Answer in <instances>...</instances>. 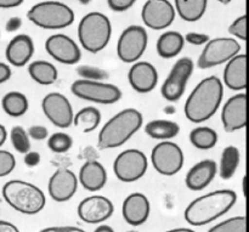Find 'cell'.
Instances as JSON below:
<instances>
[{
    "label": "cell",
    "instance_id": "cell-1",
    "mask_svg": "<svg viewBox=\"0 0 249 232\" xmlns=\"http://www.w3.org/2000/svg\"><path fill=\"white\" fill-rule=\"evenodd\" d=\"M224 96V85L215 75L202 79L195 87L185 102V117L195 124L211 119L220 107Z\"/></svg>",
    "mask_w": 249,
    "mask_h": 232
},
{
    "label": "cell",
    "instance_id": "cell-2",
    "mask_svg": "<svg viewBox=\"0 0 249 232\" xmlns=\"http://www.w3.org/2000/svg\"><path fill=\"white\" fill-rule=\"evenodd\" d=\"M237 201L232 190H218L198 197L185 209V220L192 226H203L228 213Z\"/></svg>",
    "mask_w": 249,
    "mask_h": 232
},
{
    "label": "cell",
    "instance_id": "cell-3",
    "mask_svg": "<svg viewBox=\"0 0 249 232\" xmlns=\"http://www.w3.org/2000/svg\"><path fill=\"white\" fill-rule=\"evenodd\" d=\"M143 117L135 108H125L105 123L97 136L100 150H111L123 146L142 126Z\"/></svg>",
    "mask_w": 249,
    "mask_h": 232
},
{
    "label": "cell",
    "instance_id": "cell-4",
    "mask_svg": "<svg viewBox=\"0 0 249 232\" xmlns=\"http://www.w3.org/2000/svg\"><path fill=\"white\" fill-rule=\"evenodd\" d=\"M2 198L16 212L26 215L40 213L46 204L44 192L36 185L23 180H10L2 186Z\"/></svg>",
    "mask_w": 249,
    "mask_h": 232
},
{
    "label": "cell",
    "instance_id": "cell-5",
    "mask_svg": "<svg viewBox=\"0 0 249 232\" xmlns=\"http://www.w3.org/2000/svg\"><path fill=\"white\" fill-rule=\"evenodd\" d=\"M111 36V21L102 12H89L78 24V39L88 53L97 54L104 50L108 45Z\"/></svg>",
    "mask_w": 249,
    "mask_h": 232
},
{
    "label": "cell",
    "instance_id": "cell-6",
    "mask_svg": "<svg viewBox=\"0 0 249 232\" xmlns=\"http://www.w3.org/2000/svg\"><path fill=\"white\" fill-rule=\"evenodd\" d=\"M27 18L43 29H63L74 22V12L65 2L48 0L33 5Z\"/></svg>",
    "mask_w": 249,
    "mask_h": 232
},
{
    "label": "cell",
    "instance_id": "cell-7",
    "mask_svg": "<svg viewBox=\"0 0 249 232\" xmlns=\"http://www.w3.org/2000/svg\"><path fill=\"white\" fill-rule=\"evenodd\" d=\"M71 91L78 99L100 105L116 104L122 99V90L117 85L96 80H74Z\"/></svg>",
    "mask_w": 249,
    "mask_h": 232
},
{
    "label": "cell",
    "instance_id": "cell-8",
    "mask_svg": "<svg viewBox=\"0 0 249 232\" xmlns=\"http://www.w3.org/2000/svg\"><path fill=\"white\" fill-rule=\"evenodd\" d=\"M148 44V36L142 26L131 24L122 32L117 43V55L124 63H135L142 57Z\"/></svg>",
    "mask_w": 249,
    "mask_h": 232
},
{
    "label": "cell",
    "instance_id": "cell-9",
    "mask_svg": "<svg viewBox=\"0 0 249 232\" xmlns=\"http://www.w3.org/2000/svg\"><path fill=\"white\" fill-rule=\"evenodd\" d=\"M148 160L145 153L136 148H128L119 153L113 162V172L122 182H135L146 174Z\"/></svg>",
    "mask_w": 249,
    "mask_h": 232
},
{
    "label": "cell",
    "instance_id": "cell-10",
    "mask_svg": "<svg viewBox=\"0 0 249 232\" xmlns=\"http://www.w3.org/2000/svg\"><path fill=\"white\" fill-rule=\"evenodd\" d=\"M241 45L233 38H214L211 39L204 46L199 55L197 66L201 70L216 67L219 65L229 62L232 57L238 55Z\"/></svg>",
    "mask_w": 249,
    "mask_h": 232
},
{
    "label": "cell",
    "instance_id": "cell-11",
    "mask_svg": "<svg viewBox=\"0 0 249 232\" xmlns=\"http://www.w3.org/2000/svg\"><path fill=\"white\" fill-rule=\"evenodd\" d=\"M151 162L156 172L164 177H173L182 169L185 157L178 143L160 141L151 152Z\"/></svg>",
    "mask_w": 249,
    "mask_h": 232
},
{
    "label": "cell",
    "instance_id": "cell-12",
    "mask_svg": "<svg viewBox=\"0 0 249 232\" xmlns=\"http://www.w3.org/2000/svg\"><path fill=\"white\" fill-rule=\"evenodd\" d=\"M195 70L194 61L190 57H182L175 62L173 68L170 70L169 74L165 78L160 94L167 101L175 102L182 97L186 90V85L189 83L190 77L192 75Z\"/></svg>",
    "mask_w": 249,
    "mask_h": 232
},
{
    "label": "cell",
    "instance_id": "cell-13",
    "mask_svg": "<svg viewBox=\"0 0 249 232\" xmlns=\"http://www.w3.org/2000/svg\"><path fill=\"white\" fill-rule=\"evenodd\" d=\"M177 11L169 0H146L141 10V18L147 28L162 31L175 21Z\"/></svg>",
    "mask_w": 249,
    "mask_h": 232
},
{
    "label": "cell",
    "instance_id": "cell-14",
    "mask_svg": "<svg viewBox=\"0 0 249 232\" xmlns=\"http://www.w3.org/2000/svg\"><path fill=\"white\" fill-rule=\"evenodd\" d=\"M41 109L46 118L57 128H70L73 124L74 112L72 105L61 92H50L45 95L41 101Z\"/></svg>",
    "mask_w": 249,
    "mask_h": 232
},
{
    "label": "cell",
    "instance_id": "cell-15",
    "mask_svg": "<svg viewBox=\"0 0 249 232\" xmlns=\"http://www.w3.org/2000/svg\"><path fill=\"white\" fill-rule=\"evenodd\" d=\"M45 50L53 60L62 65H75L82 57V51L78 44L71 36L62 33L49 36L45 41Z\"/></svg>",
    "mask_w": 249,
    "mask_h": 232
},
{
    "label": "cell",
    "instance_id": "cell-16",
    "mask_svg": "<svg viewBox=\"0 0 249 232\" xmlns=\"http://www.w3.org/2000/svg\"><path fill=\"white\" fill-rule=\"evenodd\" d=\"M114 212L113 203L107 197L89 196L78 206V216L87 224H101L112 216Z\"/></svg>",
    "mask_w": 249,
    "mask_h": 232
},
{
    "label": "cell",
    "instance_id": "cell-17",
    "mask_svg": "<svg viewBox=\"0 0 249 232\" xmlns=\"http://www.w3.org/2000/svg\"><path fill=\"white\" fill-rule=\"evenodd\" d=\"M221 122L226 133L241 130L247 125V96L236 94L225 102L221 111Z\"/></svg>",
    "mask_w": 249,
    "mask_h": 232
},
{
    "label": "cell",
    "instance_id": "cell-18",
    "mask_svg": "<svg viewBox=\"0 0 249 232\" xmlns=\"http://www.w3.org/2000/svg\"><path fill=\"white\" fill-rule=\"evenodd\" d=\"M78 190V178L72 170L60 168L51 175L49 180L48 191L55 202H67L72 198Z\"/></svg>",
    "mask_w": 249,
    "mask_h": 232
},
{
    "label": "cell",
    "instance_id": "cell-19",
    "mask_svg": "<svg viewBox=\"0 0 249 232\" xmlns=\"http://www.w3.org/2000/svg\"><path fill=\"white\" fill-rule=\"evenodd\" d=\"M130 87L139 94H148L158 84V72L152 63L138 61L133 63L128 72Z\"/></svg>",
    "mask_w": 249,
    "mask_h": 232
},
{
    "label": "cell",
    "instance_id": "cell-20",
    "mask_svg": "<svg viewBox=\"0 0 249 232\" xmlns=\"http://www.w3.org/2000/svg\"><path fill=\"white\" fill-rule=\"evenodd\" d=\"M151 206L147 197L140 192H134L129 195L122 206L123 218L129 225L140 226L147 221L150 216Z\"/></svg>",
    "mask_w": 249,
    "mask_h": 232
},
{
    "label": "cell",
    "instance_id": "cell-21",
    "mask_svg": "<svg viewBox=\"0 0 249 232\" xmlns=\"http://www.w3.org/2000/svg\"><path fill=\"white\" fill-rule=\"evenodd\" d=\"M216 172H218V165L215 161L203 160L190 168L185 178V184L191 191H202L213 181Z\"/></svg>",
    "mask_w": 249,
    "mask_h": 232
},
{
    "label": "cell",
    "instance_id": "cell-22",
    "mask_svg": "<svg viewBox=\"0 0 249 232\" xmlns=\"http://www.w3.org/2000/svg\"><path fill=\"white\" fill-rule=\"evenodd\" d=\"M34 54L33 39L27 34L14 36L7 44L5 56L7 62L14 67H23L31 61Z\"/></svg>",
    "mask_w": 249,
    "mask_h": 232
},
{
    "label": "cell",
    "instance_id": "cell-23",
    "mask_svg": "<svg viewBox=\"0 0 249 232\" xmlns=\"http://www.w3.org/2000/svg\"><path fill=\"white\" fill-rule=\"evenodd\" d=\"M224 83L226 87L235 91L247 88V55L238 54L226 62L224 70Z\"/></svg>",
    "mask_w": 249,
    "mask_h": 232
},
{
    "label": "cell",
    "instance_id": "cell-24",
    "mask_svg": "<svg viewBox=\"0 0 249 232\" xmlns=\"http://www.w3.org/2000/svg\"><path fill=\"white\" fill-rule=\"evenodd\" d=\"M78 181L87 191L97 192L106 185L107 172L97 161H88L80 168Z\"/></svg>",
    "mask_w": 249,
    "mask_h": 232
},
{
    "label": "cell",
    "instance_id": "cell-25",
    "mask_svg": "<svg viewBox=\"0 0 249 232\" xmlns=\"http://www.w3.org/2000/svg\"><path fill=\"white\" fill-rule=\"evenodd\" d=\"M185 45V38L177 31L164 32L157 40L158 55L162 58H174L182 51Z\"/></svg>",
    "mask_w": 249,
    "mask_h": 232
},
{
    "label": "cell",
    "instance_id": "cell-26",
    "mask_svg": "<svg viewBox=\"0 0 249 232\" xmlns=\"http://www.w3.org/2000/svg\"><path fill=\"white\" fill-rule=\"evenodd\" d=\"M145 133L156 140L169 141L180 133V125L169 119H153L145 125Z\"/></svg>",
    "mask_w": 249,
    "mask_h": 232
},
{
    "label": "cell",
    "instance_id": "cell-27",
    "mask_svg": "<svg viewBox=\"0 0 249 232\" xmlns=\"http://www.w3.org/2000/svg\"><path fill=\"white\" fill-rule=\"evenodd\" d=\"M28 73L32 79L40 85H53L58 78L55 66L44 60H36L29 63Z\"/></svg>",
    "mask_w": 249,
    "mask_h": 232
},
{
    "label": "cell",
    "instance_id": "cell-28",
    "mask_svg": "<svg viewBox=\"0 0 249 232\" xmlns=\"http://www.w3.org/2000/svg\"><path fill=\"white\" fill-rule=\"evenodd\" d=\"M175 11L186 22H196L206 14L208 0H174Z\"/></svg>",
    "mask_w": 249,
    "mask_h": 232
},
{
    "label": "cell",
    "instance_id": "cell-29",
    "mask_svg": "<svg viewBox=\"0 0 249 232\" xmlns=\"http://www.w3.org/2000/svg\"><path fill=\"white\" fill-rule=\"evenodd\" d=\"M1 107L7 116L12 117V118H18L27 113L29 102L26 95L22 92L10 91L2 97Z\"/></svg>",
    "mask_w": 249,
    "mask_h": 232
},
{
    "label": "cell",
    "instance_id": "cell-30",
    "mask_svg": "<svg viewBox=\"0 0 249 232\" xmlns=\"http://www.w3.org/2000/svg\"><path fill=\"white\" fill-rule=\"evenodd\" d=\"M100 123H101V112L92 106L84 107L73 117V124L84 134L94 131L100 125Z\"/></svg>",
    "mask_w": 249,
    "mask_h": 232
},
{
    "label": "cell",
    "instance_id": "cell-31",
    "mask_svg": "<svg viewBox=\"0 0 249 232\" xmlns=\"http://www.w3.org/2000/svg\"><path fill=\"white\" fill-rule=\"evenodd\" d=\"M240 150L236 146H228L224 148L219 165V174L224 180H229L233 177L240 165Z\"/></svg>",
    "mask_w": 249,
    "mask_h": 232
},
{
    "label": "cell",
    "instance_id": "cell-32",
    "mask_svg": "<svg viewBox=\"0 0 249 232\" xmlns=\"http://www.w3.org/2000/svg\"><path fill=\"white\" fill-rule=\"evenodd\" d=\"M190 143L198 150H211L218 143V134L209 126H196L190 133Z\"/></svg>",
    "mask_w": 249,
    "mask_h": 232
},
{
    "label": "cell",
    "instance_id": "cell-33",
    "mask_svg": "<svg viewBox=\"0 0 249 232\" xmlns=\"http://www.w3.org/2000/svg\"><path fill=\"white\" fill-rule=\"evenodd\" d=\"M10 141L15 150L21 155H26L27 152L31 151V138L23 126H12L11 131H10Z\"/></svg>",
    "mask_w": 249,
    "mask_h": 232
},
{
    "label": "cell",
    "instance_id": "cell-34",
    "mask_svg": "<svg viewBox=\"0 0 249 232\" xmlns=\"http://www.w3.org/2000/svg\"><path fill=\"white\" fill-rule=\"evenodd\" d=\"M208 232H247V219L246 216L230 218L214 225Z\"/></svg>",
    "mask_w": 249,
    "mask_h": 232
},
{
    "label": "cell",
    "instance_id": "cell-35",
    "mask_svg": "<svg viewBox=\"0 0 249 232\" xmlns=\"http://www.w3.org/2000/svg\"><path fill=\"white\" fill-rule=\"evenodd\" d=\"M72 136L66 133H55L48 138V147L53 153H66L72 148Z\"/></svg>",
    "mask_w": 249,
    "mask_h": 232
},
{
    "label": "cell",
    "instance_id": "cell-36",
    "mask_svg": "<svg viewBox=\"0 0 249 232\" xmlns=\"http://www.w3.org/2000/svg\"><path fill=\"white\" fill-rule=\"evenodd\" d=\"M77 74L79 75L82 79L87 80H96V82H102V80L108 78V73L105 70L99 67H94V66H87L83 65L77 68Z\"/></svg>",
    "mask_w": 249,
    "mask_h": 232
},
{
    "label": "cell",
    "instance_id": "cell-37",
    "mask_svg": "<svg viewBox=\"0 0 249 232\" xmlns=\"http://www.w3.org/2000/svg\"><path fill=\"white\" fill-rule=\"evenodd\" d=\"M16 167V158L11 152L6 150H0V178L7 177L14 172Z\"/></svg>",
    "mask_w": 249,
    "mask_h": 232
},
{
    "label": "cell",
    "instance_id": "cell-38",
    "mask_svg": "<svg viewBox=\"0 0 249 232\" xmlns=\"http://www.w3.org/2000/svg\"><path fill=\"white\" fill-rule=\"evenodd\" d=\"M229 33L243 41L247 40V16L242 15L237 17L229 27Z\"/></svg>",
    "mask_w": 249,
    "mask_h": 232
},
{
    "label": "cell",
    "instance_id": "cell-39",
    "mask_svg": "<svg viewBox=\"0 0 249 232\" xmlns=\"http://www.w3.org/2000/svg\"><path fill=\"white\" fill-rule=\"evenodd\" d=\"M184 38H185V41H187V43L196 46L206 45V44L211 40L208 34L197 33V32H190V33H187Z\"/></svg>",
    "mask_w": 249,
    "mask_h": 232
},
{
    "label": "cell",
    "instance_id": "cell-40",
    "mask_svg": "<svg viewBox=\"0 0 249 232\" xmlns=\"http://www.w3.org/2000/svg\"><path fill=\"white\" fill-rule=\"evenodd\" d=\"M136 0H107L109 9L116 12H124L130 9Z\"/></svg>",
    "mask_w": 249,
    "mask_h": 232
},
{
    "label": "cell",
    "instance_id": "cell-41",
    "mask_svg": "<svg viewBox=\"0 0 249 232\" xmlns=\"http://www.w3.org/2000/svg\"><path fill=\"white\" fill-rule=\"evenodd\" d=\"M27 133H28L29 138L33 139V140H36V141L45 140V139L49 136L48 129H46L45 126H43V125H32V126H29L28 130H27Z\"/></svg>",
    "mask_w": 249,
    "mask_h": 232
},
{
    "label": "cell",
    "instance_id": "cell-42",
    "mask_svg": "<svg viewBox=\"0 0 249 232\" xmlns=\"http://www.w3.org/2000/svg\"><path fill=\"white\" fill-rule=\"evenodd\" d=\"M23 162L28 168L36 167L40 163V155L38 152H34V151H29L24 155Z\"/></svg>",
    "mask_w": 249,
    "mask_h": 232
},
{
    "label": "cell",
    "instance_id": "cell-43",
    "mask_svg": "<svg viewBox=\"0 0 249 232\" xmlns=\"http://www.w3.org/2000/svg\"><path fill=\"white\" fill-rule=\"evenodd\" d=\"M39 232H87L75 226H51V228L41 229Z\"/></svg>",
    "mask_w": 249,
    "mask_h": 232
},
{
    "label": "cell",
    "instance_id": "cell-44",
    "mask_svg": "<svg viewBox=\"0 0 249 232\" xmlns=\"http://www.w3.org/2000/svg\"><path fill=\"white\" fill-rule=\"evenodd\" d=\"M21 26H22V19L19 18V17L14 16L11 17V18L7 19L6 24H5V29L11 33V32L18 31V29L21 28Z\"/></svg>",
    "mask_w": 249,
    "mask_h": 232
},
{
    "label": "cell",
    "instance_id": "cell-45",
    "mask_svg": "<svg viewBox=\"0 0 249 232\" xmlns=\"http://www.w3.org/2000/svg\"><path fill=\"white\" fill-rule=\"evenodd\" d=\"M11 74L12 71L10 68V66L4 62H0V84L7 82L11 78Z\"/></svg>",
    "mask_w": 249,
    "mask_h": 232
},
{
    "label": "cell",
    "instance_id": "cell-46",
    "mask_svg": "<svg viewBox=\"0 0 249 232\" xmlns=\"http://www.w3.org/2000/svg\"><path fill=\"white\" fill-rule=\"evenodd\" d=\"M24 0H0V9H12L22 5Z\"/></svg>",
    "mask_w": 249,
    "mask_h": 232
},
{
    "label": "cell",
    "instance_id": "cell-47",
    "mask_svg": "<svg viewBox=\"0 0 249 232\" xmlns=\"http://www.w3.org/2000/svg\"><path fill=\"white\" fill-rule=\"evenodd\" d=\"M0 232H19V230L12 223L0 220Z\"/></svg>",
    "mask_w": 249,
    "mask_h": 232
},
{
    "label": "cell",
    "instance_id": "cell-48",
    "mask_svg": "<svg viewBox=\"0 0 249 232\" xmlns=\"http://www.w3.org/2000/svg\"><path fill=\"white\" fill-rule=\"evenodd\" d=\"M7 139V131L5 129V126L2 124H0V146H2L5 143Z\"/></svg>",
    "mask_w": 249,
    "mask_h": 232
},
{
    "label": "cell",
    "instance_id": "cell-49",
    "mask_svg": "<svg viewBox=\"0 0 249 232\" xmlns=\"http://www.w3.org/2000/svg\"><path fill=\"white\" fill-rule=\"evenodd\" d=\"M94 232H116V231H114L113 229L108 225H100L99 228L95 229Z\"/></svg>",
    "mask_w": 249,
    "mask_h": 232
},
{
    "label": "cell",
    "instance_id": "cell-50",
    "mask_svg": "<svg viewBox=\"0 0 249 232\" xmlns=\"http://www.w3.org/2000/svg\"><path fill=\"white\" fill-rule=\"evenodd\" d=\"M164 232H196L191 229H187V228H179V229H173V230H168Z\"/></svg>",
    "mask_w": 249,
    "mask_h": 232
},
{
    "label": "cell",
    "instance_id": "cell-51",
    "mask_svg": "<svg viewBox=\"0 0 249 232\" xmlns=\"http://www.w3.org/2000/svg\"><path fill=\"white\" fill-rule=\"evenodd\" d=\"M164 112H165V113H174L175 108H174V107H172V106H168V107H165Z\"/></svg>",
    "mask_w": 249,
    "mask_h": 232
},
{
    "label": "cell",
    "instance_id": "cell-52",
    "mask_svg": "<svg viewBox=\"0 0 249 232\" xmlns=\"http://www.w3.org/2000/svg\"><path fill=\"white\" fill-rule=\"evenodd\" d=\"M78 1H79L80 4H83V5H88V4H90V2H91V0H78Z\"/></svg>",
    "mask_w": 249,
    "mask_h": 232
},
{
    "label": "cell",
    "instance_id": "cell-53",
    "mask_svg": "<svg viewBox=\"0 0 249 232\" xmlns=\"http://www.w3.org/2000/svg\"><path fill=\"white\" fill-rule=\"evenodd\" d=\"M216 1L221 2V4H224V5H228V4H230L231 0H216Z\"/></svg>",
    "mask_w": 249,
    "mask_h": 232
},
{
    "label": "cell",
    "instance_id": "cell-54",
    "mask_svg": "<svg viewBox=\"0 0 249 232\" xmlns=\"http://www.w3.org/2000/svg\"><path fill=\"white\" fill-rule=\"evenodd\" d=\"M246 180L247 179H246V177H245L243 178V192H245V196H246Z\"/></svg>",
    "mask_w": 249,
    "mask_h": 232
},
{
    "label": "cell",
    "instance_id": "cell-55",
    "mask_svg": "<svg viewBox=\"0 0 249 232\" xmlns=\"http://www.w3.org/2000/svg\"><path fill=\"white\" fill-rule=\"evenodd\" d=\"M126 232H139V231H134V230H130V231H126Z\"/></svg>",
    "mask_w": 249,
    "mask_h": 232
}]
</instances>
